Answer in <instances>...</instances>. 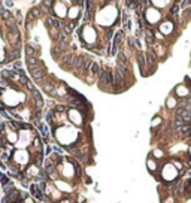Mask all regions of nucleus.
I'll use <instances>...</instances> for the list:
<instances>
[{
    "instance_id": "obj_1",
    "label": "nucleus",
    "mask_w": 191,
    "mask_h": 203,
    "mask_svg": "<svg viewBox=\"0 0 191 203\" xmlns=\"http://www.w3.org/2000/svg\"><path fill=\"white\" fill-rule=\"evenodd\" d=\"M54 13H55L57 18H64L66 15H67V9L64 8L66 5H64V2H54Z\"/></svg>"
},
{
    "instance_id": "obj_2",
    "label": "nucleus",
    "mask_w": 191,
    "mask_h": 203,
    "mask_svg": "<svg viewBox=\"0 0 191 203\" xmlns=\"http://www.w3.org/2000/svg\"><path fill=\"white\" fill-rule=\"evenodd\" d=\"M160 18H161V15H160V12H155L154 8H149V9H146V21L149 25H152V24H155L160 21Z\"/></svg>"
},
{
    "instance_id": "obj_3",
    "label": "nucleus",
    "mask_w": 191,
    "mask_h": 203,
    "mask_svg": "<svg viewBox=\"0 0 191 203\" xmlns=\"http://www.w3.org/2000/svg\"><path fill=\"white\" fill-rule=\"evenodd\" d=\"M69 118H70V121H72L75 125L82 124V117H81V112H79L78 109H72V111H69Z\"/></svg>"
},
{
    "instance_id": "obj_4",
    "label": "nucleus",
    "mask_w": 191,
    "mask_h": 203,
    "mask_svg": "<svg viewBox=\"0 0 191 203\" xmlns=\"http://www.w3.org/2000/svg\"><path fill=\"white\" fill-rule=\"evenodd\" d=\"M30 73H32V76H33L36 81H44L45 78V72H44V67H37V66H34V67H30Z\"/></svg>"
},
{
    "instance_id": "obj_5",
    "label": "nucleus",
    "mask_w": 191,
    "mask_h": 203,
    "mask_svg": "<svg viewBox=\"0 0 191 203\" xmlns=\"http://www.w3.org/2000/svg\"><path fill=\"white\" fill-rule=\"evenodd\" d=\"M75 57L76 56H73V54H61L60 61H61L63 66L69 67V66H73V63H75Z\"/></svg>"
},
{
    "instance_id": "obj_6",
    "label": "nucleus",
    "mask_w": 191,
    "mask_h": 203,
    "mask_svg": "<svg viewBox=\"0 0 191 203\" xmlns=\"http://www.w3.org/2000/svg\"><path fill=\"white\" fill-rule=\"evenodd\" d=\"M15 160H17L21 166H25L27 161H29V154H27L25 151H21V149H20V151L15 152Z\"/></svg>"
},
{
    "instance_id": "obj_7",
    "label": "nucleus",
    "mask_w": 191,
    "mask_h": 203,
    "mask_svg": "<svg viewBox=\"0 0 191 203\" xmlns=\"http://www.w3.org/2000/svg\"><path fill=\"white\" fill-rule=\"evenodd\" d=\"M79 13H81V8L79 6H72V8H69L67 17L70 18V21H75V20L79 18Z\"/></svg>"
},
{
    "instance_id": "obj_8",
    "label": "nucleus",
    "mask_w": 191,
    "mask_h": 203,
    "mask_svg": "<svg viewBox=\"0 0 191 203\" xmlns=\"http://www.w3.org/2000/svg\"><path fill=\"white\" fill-rule=\"evenodd\" d=\"M172 32H173V23H170V21L161 23V25H160V33L161 34H170Z\"/></svg>"
},
{
    "instance_id": "obj_9",
    "label": "nucleus",
    "mask_w": 191,
    "mask_h": 203,
    "mask_svg": "<svg viewBox=\"0 0 191 203\" xmlns=\"http://www.w3.org/2000/svg\"><path fill=\"white\" fill-rule=\"evenodd\" d=\"M143 33H145V40L151 46H152V45H154V42H155V37H154V30H152L151 27H148V29H145V30H143Z\"/></svg>"
},
{
    "instance_id": "obj_10",
    "label": "nucleus",
    "mask_w": 191,
    "mask_h": 203,
    "mask_svg": "<svg viewBox=\"0 0 191 203\" xmlns=\"http://www.w3.org/2000/svg\"><path fill=\"white\" fill-rule=\"evenodd\" d=\"M146 167H148V170L149 172H155L158 167V163L157 160H154L152 157H148V160H146Z\"/></svg>"
},
{
    "instance_id": "obj_11",
    "label": "nucleus",
    "mask_w": 191,
    "mask_h": 203,
    "mask_svg": "<svg viewBox=\"0 0 191 203\" xmlns=\"http://www.w3.org/2000/svg\"><path fill=\"white\" fill-rule=\"evenodd\" d=\"M33 99H34V103H36V108L40 109L44 106V100H42V96H40L39 91H36V90L33 91Z\"/></svg>"
},
{
    "instance_id": "obj_12",
    "label": "nucleus",
    "mask_w": 191,
    "mask_h": 203,
    "mask_svg": "<svg viewBox=\"0 0 191 203\" xmlns=\"http://www.w3.org/2000/svg\"><path fill=\"white\" fill-rule=\"evenodd\" d=\"M85 60H87V57L84 56H76L75 57V63H73V67L75 69H82V66H84V63H85Z\"/></svg>"
},
{
    "instance_id": "obj_13",
    "label": "nucleus",
    "mask_w": 191,
    "mask_h": 203,
    "mask_svg": "<svg viewBox=\"0 0 191 203\" xmlns=\"http://www.w3.org/2000/svg\"><path fill=\"white\" fill-rule=\"evenodd\" d=\"M137 64H139V67H140V70H142V73H143V69L148 67V64H146V57L145 54H137Z\"/></svg>"
},
{
    "instance_id": "obj_14",
    "label": "nucleus",
    "mask_w": 191,
    "mask_h": 203,
    "mask_svg": "<svg viewBox=\"0 0 191 203\" xmlns=\"http://www.w3.org/2000/svg\"><path fill=\"white\" fill-rule=\"evenodd\" d=\"M37 175H40L39 167H37L36 164H32V166L27 169V176H29V178H33V176H37Z\"/></svg>"
},
{
    "instance_id": "obj_15",
    "label": "nucleus",
    "mask_w": 191,
    "mask_h": 203,
    "mask_svg": "<svg viewBox=\"0 0 191 203\" xmlns=\"http://www.w3.org/2000/svg\"><path fill=\"white\" fill-rule=\"evenodd\" d=\"M75 27H76V21H69V23L63 27V30H61V32H63V33H66V34H70L72 32H73V29H75Z\"/></svg>"
},
{
    "instance_id": "obj_16",
    "label": "nucleus",
    "mask_w": 191,
    "mask_h": 203,
    "mask_svg": "<svg viewBox=\"0 0 191 203\" xmlns=\"http://www.w3.org/2000/svg\"><path fill=\"white\" fill-rule=\"evenodd\" d=\"M6 137H8V142L12 145L13 142H17V139H18V133H17V132H6Z\"/></svg>"
},
{
    "instance_id": "obj_17",
    "label": "nucleus",
    "mask_w": 191,
    "mask_h": 203,
    "mask_svg": "<svg viewBox=\"0 0 191 203\" xmlns=\"http://www.w3.org/2000/svg\"><path fill=\"white\" fill-rule=\"evenodd\" d=\"M176 105H178V102H176V99H175V96H170L167 100H166V106H167L169 109L176 108Z\"/></svg>"
},
{
    "instance_id": "obj_18",
    "label": "nucleus",
    "mask_w": 191,
    "mask_h": 203,
    "mask_svg": "<svg viewBox=\"0 0 191 203\" xmlns=\"http://www.w3.org/2000/svg\"><path fill=\"white\" fill-rule=\"evenodd\" d=\"M176 94H178V96H181V97H185V96H188V88H187L185 85L176 87Z\"/></svg>"
},
{
    "instance_id": "obj_19",
    "label": "nucleus",
    "mask_w": 191,
    "mask_h": 203,
    "mask_svg": "<svg viewBox=\"0 0 191 203\" xmlns=\"http://www.w3.org/2000/svg\"><path fill=\"white\" fill-rule=\"evenodd\" d=\"M117 57H118V64L120 66H127V56L124 52H118Z\"/></svg>"
},
{
    "instance_id": "obj_20",
    "label": "nucleus",
    "mask_w": 191,
    "mask_h": 203,
    "mask_svg": "<svg viewBox=\"0 0 191 203\" xmlns=\"http://www.w3.org/2000/svg\"><path fill=\"white\" fill-rule=\"evenodd\" d=\"M55 185H58V190H60V191H72V188H69V185L66 184V182L55 181Z\"/></svg>"
},
{
    "instance_id": "obj_21",
    "label": "nucleus",
    "mask_w": 191,
    "mask_h": 203,
    "mask_svg": "<svg viewBox=\"0 0 191 203\" xmlns=\"http://www.w3.org/2000/svg\"><path fill=\"white\" fill-rule=\"evenodd\" d=\"M33 147L36 148V149H37V152L40 154V151H42V144H40V137H37V136L34 137V139H33Z\"/></svg>"
},
{
    "instance_id": "obj_22",
    "label": "nucleus",
    "mask_w": 191,
    "mask_h": 203,
    "mask_svg": "<svg viewBox=\"0 0 191 203\" xmlns=\"http://www.w3.org/2000/svg\"><path fill=\"white\" fill-rule=\"evenodd\" d=\"M42 87H44V90H45L48 94H52V93H54V90H55L52 84H46V82H44V84H42Z\"/></svg>"
},
{
    "instance_id": "obj_23",
    "label": "nucleus",
    "mask_w": 191,
    "mask_h": 203,
    "mask_svg": "<svg viewBox=\"0 0 191 203\" xmlns=\"http://www.w3.org/2000/svg\"><path fill=\"white\" fill-rule=\"evenodd\" d=\"M99 70H100V66H99L97 63H94V61H93V64H91V67H90V73H91V75H97V73H99Z\"/></svg>"
},
{
    "instance_id": "obj_24",
    "label": "nucleus",
    "mask_w": 191,
    "mask_h": 203,
    "mask_svg": "<svg viewBox=\"0 0 191 203\" xmlns=\"http://www.w3.org/2000/svg\"><path fill=\"white\" fill-rule=\"evenodd\" d=\"M27 64H29L30 67H34V66L37 64V60H36V57H27Z\"/></svg>"
},
{
    "instance_id": "obj_25",
    "label": "nucleus",
    "mask_w": 191,
    "mask_h": 203,
    "mask_svg": "<svg viewBox=\"0 0 191 203\" xmlns=\"http://www.w3.org/2000/svg\"><path fill=\"white\" fill-rule=\"evenodd\" d=\"M25 52H27V56L29 57H34V48L30 45L25 46Z\"/></svg>"
},
{
    "instance_id": "obj_26",
    "label": "nucleus",
    "mask_w": 191,
    "mask_h": 203,
    "mask_svg": "<svg viewBox=\"0 0 191 203\" xmlns=\"http://www.w3.org/2000/svg\"><path fill=\"white\" fill-rule=\"evenodd\" d=\"M30 15H32L33 18L40 17V9H39V8H33V9H32V12H30Z\"/></svg>"
},
{
    "instance_id": "obj_27",
    "label": "nucleus",
    "mask_w": 191,
    "mask_h": 203,
    "mask_svg": "<svg viewBox=\"0 0 191 203\" xmlns=\"http://www.w3.org/2000/svg\"><path fill=\"white\" fill-rule=\"evenodd\" d=\"M160 124H161V118H160V117H155V118L152 120V123H151L152 127H157V125H160Z\"/></svg>"
},
{
    "instance_id": "obj_28",
    "label": "nucleus",
    "mask_w": 191,
    "mask_h": 203,
    "mask_svg": "<svg viewBox=\"0 0 191 203\" xmlns=\"http://www.w3.org/2000/svg\"><path fill=\"white\" fill-rule=\"evenodd\" d=\"M154 37H155V40H163L164 34H161L160 32H154Z\"/></svg>"
},
{
    "instance_id": "obj_29",
    "label": "nucleus",
    "mask_w": 191,
    "mask_h": 203,
    "mask_svg": "<svg viewBox=\"0 0 191 203\" xmlns=\"http://www.w3.org/2000/svg\"><path fill=\"white\" fill-rule=\"evenodd\" d=\"M163 155H164V154H163L160 149H155V151H154V157H155V160H157V158H161Z\"/></svg>"
},
{
    "instance_id": "obj_30",
    "label": "nucleus",
    "mask_w": 191,
    "mask_h": 203,
    "mask_svg": "<svg viewBox=\"0 0 191 203\" xmlns=\"http://www.w3.org/2000/svg\"><path fill=\"white\" fill-rule=\"evenodd\" d=\"M172 166H173V167H175V169H182V164H181V161H173V163H172Z\"/></svg>"
},
{
    "instance_id": "obj_31",
    "label": "nucleus",
    "mask_w": 191,
    "mask_h": 203,
    "mask_svg": "<svg viewBox=\"0 0 191 203\" xmlns=\"http://www.w3.org/2000/svg\"><path fill=\"white\" fill-rule=\"evenodd\" d=\"M161 203H175V199H173V197H166Z\"/></svg>"
},
{
    "instance_id": "obj_32",
    "label": "nucleus",
    "mask_w": 191,
    "mask_h": 203,
    "mask_svg": "<svg viewBox=\"0 0 191 203\" xmlns=\"http://www.w3.org/2000/svg\"><path fill=\"white\" fill-rule=\"evenodd\" d=\"M2 184H3L5 187H6V184H9V179H8V176H5V175L2 176Z\"/></svg>"
},
{
    "instance_id": "obj_33",
    "label": "nucleus",
    "mask_w": 191,
    "mask_h": 203,
    "mask_svg": "<svg viewBox=\"0 0 191 203\" xmlns=\"http://www.w3.org/2000/svg\"><path fill=\"white\" fill-rule=\"evenodd\" d=\"M25 85H27V88H29V90L34 91V87H33V84H32V82H30V81H29V82H27V84H25Z\"/></svg>"
},
{
    "instance_id": "obj_34",
    "label": "nucleus",
    "mask_w": 191,
    "mask_h": 203,
    "mask_svg": "<svg viewBox=\"0 0 191 203\" xmlns=\"http://www.w3.org/2000/svg\"><path fill=\"white\" fill-rule=\"evenodd\" d=\"M178 9H179V8H178V5H175V6H172L170 12H172V13H176V12H178Z\"/></svg>"
},
{
    "instance_id": "obj_35",
    "label": "nucleus",
    "mask_w": 191,
    "mask_h": 203,
    "mask_svg": "<svg viewBox=\"0 0 191 203\" xmlns=\"http://www.w3.org/2000/svg\"><path fill=\"white\" fill-rule=\"evenodd\" d=\"M185 17H188V18H191V9H190V11H187V12H185Z\"/></svg>"
},
{
    "instance_id": "obj_36",
    "label": "nucleus",
    "mask_w": 191,
    "mask_h": 203,
    "mask_svg": "<svg viewBox=\"0 0 191 203\" xmlns=\"http://www.w3.org/2000/svg\"><path fill=\"white\" fill-rule=\"evenodd\" d=\"M60 203H72V202L67 200V199H63V200H60Z\"/></svg>"
},
{
    "instance_id": "obj_37",
    "label": "nucleus",
    "mask_w": 191,
    "mask_h": 203,
    "mask_svg": "<svg viewBox=\"0 0 191 203\" xmlns=\"http://www.w3.org/2000/svg\"><path fill=\"white\" fill-rule=\"evenodd\" d=\"M3 108H5V106H3V105H2V103H0V109H3Z\"/></svg>"
}]
</instances>
